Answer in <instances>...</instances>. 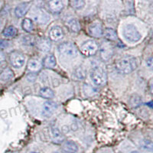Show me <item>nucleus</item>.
I'll return each instance as SVG.
<instances>
[{"mask_svg": "<svg viewBox=\"0 0 153 153\" xmlns=\"http://www.w3.org/2000/svg\"><path fill=\"white\" fill-rule=\"evenodd\" d=\"M31 153H38V152H31Z\"/></svg>", "mask_w": 153, "mask_h": 153, "instance_id": "nucleus-33", "label": "nucleus"}, {"mask_svg": "<svg viewBox=\"0 0 153 153\" xmlns=\"http://www.w3.org/2000/svg\"><path fill=\"white\" fill-rule=\"evenodd\" d=\"M57 49L60 54L66 58H74L78 54L76 45L71 42H64L59 45Z\"/></svg>", "mask_w": 153, "mask_h": 153, "instance_id": "nucleus-4", "label": "nucleus"}, {"mask_svg": "<svg viewBox=\"0 0 153 153\" xmlns=\"http://www.w3.org/2000/svg\"><path fill=\"white\" fill-rule=\"evenodd\" d=\"M98 51H100V58L104 61H109L114 54V49L110 42H103Z\"/></svg>", "mask_w": 153, "mask_h": 153, "instance_id": "nucleus-7", "label": "nucleus"}, {"mask_svg": "<svg viewBox=\"0 0 153 153\" xmlns=\"http://www.w3.org/2000/svg\"><path fill=\"white\" fill-rule=\"evenodd\" d=\"M38 48L42 52H48L51 49V43L48 38H41L36 42Z\"/></svg>", "mask_w": 153, "mask_h": 153, "instance_id": "nucleus-13", "label": "nucleus"}, {"mask_svg": "<svg viewBox=\"0 0 153 153\" xmlns=\"http://www.w3.org/2000/svg\"><path fill=\"white\" fill-rule=\"evenodd\" d=\"M48 7L53 12H59L64 9V3L60 0H52L48 2Z\"/></svg>", "mask_w": 153, "mask_h": 153, "instance_id": "nucleus-18", "label": "nucleus"}, {"mask_svg": "<svg viewBox=\"0 0 153 153\" xmlns=\"http://www.w3.org/2000/svg\"><path fill=\"white\" fill-rule=\"evenodd\" d=\"M8 42L3 40H0V48H5L8 45Z\"/></svg>", "mask_w": 153, "mask_h": 153, "instance_id": "nucleus-30", "label": "nucleus"}, {"mask_svg": "<svg viewBox=\"0 0 153 153\" xmlns=\"http://www.w3.org/2000/svg\"><path fill=\"white\" fill-rule=\"evenodd\" d=\"M54 153H60V152H54Z\"/></svg>", "mask_w": 153, "mask_h": 153, "instance_id": "nucleus-34", "label": "nucleus"}, {"mask_svg": "<svg viewBox=\"0 0 153 153\" xmlns=\"http://www.w3.org/2000/svg\"><path fill=\"white\" fill-rule=\"evenodd\" d=\"M62 149L66 153H76L78 151V146L74 141L68 140L63 143Z\"/></svg>", "mask_w": 153, "mask_h": 153, "instance_id": "nucleus-14", "label": "nucleus"}, {"mask_svg": "<svg viewBox=\"0 0 153 153\" xmlns=\"http://www.w3.org/2000/svg\"><path fill=\"white\" fill-rule=\"evenodd\" d=\"M123 35L126 40L132 43L139 42L142 38L141 33L133 25H126L123 30Z\"/></svg>", "mask_w": 153, "mask_h": 153, "instance_id": "nucleus-3", "label": "nucleus"}, {"mask_svg": "<svg viewBox=\"0 0 153 153\" xmlns=\"http://www.w3.org/2000/svg\"><path fill=\"white\" fill-rule=\"evenodd\" d=\"M28 9H29V3L23 2L17 5V7L15 9V14L17 18H22L28 12Z\"/></svg>", "mask_w": 153, "mask_h": 153, "instance_id": "nucleus-15", "label": "nucleus"}, {"mask_svg": "<svg viewBox=\"0 0 153 153\" xmlns=\"http://www.w3.org/2000/svg\"><path fill=\"white\" fill-rule=\"evenodd\" d=\"M57 103L53 102V101L48 100L45 102L43 104V108H42V114L44 117H51L54 114L55 110H57Z\"/></svg>", "mask_w": 153, "mask_h": 153, "instance_id": "nucleus-9", "label": "nucleus"}, {"mask_svg": "<svg viewBox=\"0 0 153 153\" xmlns=\"http://www.w3.org/2000/svg\"><path fill=\"white\" fill-rule=\"evenodd\" d=\"M137 68V62L135 57L126 55L120 57L115 63V69L121 74H129Z\"/></svg>", "mask_w": 153, "mask_h": 153, "instance_id": "nucleus-1", "label": "nucleus"}, {"mask_svg": "<svg viewBox=\"0 0 153 153\" xmlns=\"http://www.w3.org/2000/svg\"><path fill=\"white\" fill-rule=\"evenodd\" d=\"M88 31L89 34H90L91 36L97 38H100V37L103 36V26H102V24L98 21L94 22L92 24L90 25V26H89L88 28Z\"/></svg>", "mask_w": 153, "mask_h": 153, "instance_id": "nucleus-8", "label": "nucleus"}, {"mask_svg": "<svg viewBox=\"0 0 153 153\" xmlns=\"http://www.w3.org/2000/svg\"><path fill=\"white\" fill-rule=\"evenodd\" d=\"M41 97L45 99H51L54 97V93L50 87H43L39 91Z\"/></svg>", "mask_w": 153, "mask_h": 153, "instance_id": "nucleus-23", "label": "nucleus"}, {"mask_svg": "<svg viewBox=\"0 0 153 153\" xmlns=\"http://www.w3.org/2000/svg\"><path fill=\"white\" fill-rule=\"evenodd\" d=\"M91 77L96 86L102 87L105 85L107 81V74L102 67L96 66L91 71Z\"/></svg>", "mask_w": 153, "mask_h": 153, "instance_id": "nucleus-2", "label": "nucleus"}, {"mask_svg": "<svg viewBox=\"0 0 153 153\" xmlns=\"http://www.w3.org/2000/svg\"><path fill=\"white\" fill-rule=\"evenodd\" d=\"M86 76H87V70L82 66L77 67V68L74 71L73 74H72V77H73L75 80H84Z\"/></svg>", "mask_w": 153, "mask_h": 153, "instance_id": "nucleus-17", "label": "nucleus"}, {"mask_svg": "<svg viewBox=\"0 0 153 153\" xmlns=\"http://www.w3.org/2000/svg\"><path fill=\"white\" fill-rule=\"evenodd\" d=\"M144 147L146 149L152 150V144L151 142L147 140V142H146V143H145Z\"/></svg>", "mask_w": 153, "mask_h": 153, "instance_id": "nucleus-28", "label": "nucleus"}, {"mask_svg": "<svg viewBox=\"0 0 153 153\" xmlns=\"http://www.w3.org/2000/svg\"><path fill=\"white\" fill-rule=\"evenodd\" d=\"M12 77H13V72L9 68L4 70L0 75V80L4 82L9 81Z\"/></svg>", "mask_w": 153, "mask_h": 153, "instance_id": "nucleus-24", "label": "nucleus"}, {"mask_svg": "<svg viewBox=\"0 0 153 153\" xmlns=\"http://www.w3.org/2000/svg\"><path fill=\"white\" fill-rule=\"evenodd\" d=\"M2 34H3V35L5 37L12 38V37H15L16 35V34H17V30H16V28L14 26L10 25V26H8L7 28H5L4 29Z\"/></svg>", "mask_w": 153, "mask_h": 153, "instance_id": "nucleus-25", "label": "nucleus"}, {"mask_svg": "<svg viewBox=\"0 0 153 153\" xmlns=\"http://www.w3.org/2000/svg\"><path fill=\"white\" fill-rule=\"evenodd\" d=\"M67 26L68 27V28H69L72 32H75V33L79 32L80 30V23H79V22L77 21L76 19H70L69 21L68 22Z\"/></svg>", "mask_w": 153, "mask_h": 153, "instance_id": "nucleus-21", "label": "nucleus"}, {"mask_svg": "<svg viewBox=\"0 0 153 153\" xmlns=\"http://www.w3.org/2000/svg\"><path fill=\"white\" fill-rule=\"evenodd\" d=\"M22 27L24 31L27 32H31L34 29L33 21L30 19H24L22 22Z\"/></svg>", "mask_w": 153, "mask_h": 153, "instance_id": "nucleus-22", "label": "nucleus"}, {"mask_svg": "<svg viewBox=\"0 0 153 153\" xmlns=\"http://www.w3.org/2000/svg\"><path fill=\"white\" fill-rule=\"evenodd\" d=\"M42 68V62L36 57H32L28 61L27 65V68L30 72H35L39 71Z\"/></svg>", "mask_w": 153, "mask_h": 153, "instance_id": "nucleus-11", "label": "nucleus"}, {"mask_svg": "<svg viewBox=\"0 0 153 153\" xmlns=\"http://www.w3.org/2000/svg\"><path fill=\"white\" fill-rule=\"evenodd\" d=\"M99 50L98 44L94 40H87L82 44L80 48V52L87 57H91L97 53Z\"/></svg>", "mask_w": 153, "mask_h": 153, "instance_id": "nucleus-5", "label": "nucleus"}, {"mask_svg": "<svg viewBox=\"0 0 153 153\" xmlns=\"http://www.w3.org/2000/svg\"><path fill=\"white\" fill-rule=\"evenodd\" d=\"M129 105L133 108H137L140 106L143 103V100L142 97L138 94H133L131 96L129 100Z\"/></svg>", "mask_w": 153, "mask_h": 153, "instance_id": "nucleus-20", "label": "nucleus"}, {"mask_svg": "<svg viewBox=\"0 0 153 153\" xmlns=\"http://www.w3.org/2000/svg\"><path fill=\"white\" fill-rule=\"evenodd\" d=\"M64 31L60 26H53L49 31V39L53 42H58L64 38Z\"/></svg>", "mask_w": 153, "mask_h": 153, "instance_id": "nucleus-10", "label": "nucleus"}, {"mask_svg": "<svg viewBox=\"0 0 153 153\" xmlns=\"http://www.w3.org/2000/svg\"><path fill=\"white\" fill-rule=\"evenodd\" d=\"M130 153H139V152H136V151H133V152H131Z\"/></svg>", "mask_w": 153, "mask_h": 153, "instance_id": "nucleus-32", "label": "nucleus"}, {"mask_svg": "<svg viewBox=\"0 0 153 153\" xmlns=\"http://www.w3.org/2000/svg\"><path fill=\"white\" fill-rule=\"evenodd\" d=\"M42 65L46 68H54L57 65V60L53 54H49L45 57L42 61Z\"/></svg>", "mask_w": 153, "mask_h": 153, "instance_id": "nucleus-16", "label": "nucleus"}, {"mask_svg": "<svg viewBox=\"0 0 153 153\" xmlns=\"http://www.w3.org/2000/svg\"><path fill=\"white\" fill-rule=\"evenodd\" d=\"M5 54H4V53L2 52V51L0 50V63L3 62V61H5Z\"/></svg>", "mask_w": 153, "mask_h": 153, "instance_id": "nucleus-31", "label": "nucleus"}, {"mask_svg": "<svg viewBox=\"0 0 153 153\" xmlns=\"http://www.w3.org/2000/svg\"><path fill=\"white\" fill-rule=\"evenodd\" d=\"M9 61L13 68H21L24 65L25 57L19 51H13L9 54Z\"/></svg>", "mask_w": 153, "mask_h": 153, "instance_id": "nucleus-6", "label": "nucleus"}, {"mask_svg": "<svg viewBox=\"0 0 153 153\" xmlns=\"http://www.w3.org/2000/svg\"><path fill=\"white\" fill-rule=\"evenodd\" d=\"M51 137L53 143L55 144H61L65 142V139L64 135L56 127H53L51 129Z\"/></svg>", "mask_w": 153, "mask_h": 153, "instance_id": "nucleus-12", "label": "nucleus"}, {"mask_svg": "<svg viewBox=\"0 0 153 153\" xmlns=\"http://www.w3.org/2000/svg\"><path fill=\"white\" fill-rule=\"evenodd\" d=\"M146 65H147V66H148L149 68H152V58L151 57H150L146 61Z\"/></svg>", "mask_w": 153, "mask_h": 153, "instance_id": "nucleus-29", "label": "nucleus"}, {"mask_svg": "<svg viewBox=\"0 0 153 153\" xmlns=\"http://www.w3.org/2000/svg\"><path fill=\"white\" fill-rule=\"evenodd\" d=\"M22 41L23 43L25 45H34L37 42L35 36H33V35H26V36H24Z\"/></svg>", "mask_w": 153, "mask_h": 153, "instance_id": "nucleus-26", "label": "nucleus"}, {"mask_svg": "<svg viewBox=\"0 0 153 153\" xmlns=\"http://www.w3.org/2000/svg\"><path fill=\"white\" fill-rule=\"evenodd\" d=\"M105 38L109 42H115L117 40V34L113 28H106L103 30V34Z\"/></svg>", "mask_w": 153, "mask_h": 153, "instance_id": "nucleus-19", "label": "nucleus"}, {"mask_svg": "<svg viewBox=\"0 0 153 153\" xmlns=\"http://www.w3.org/2000/svg\"><path fill=\"white\" fill-rule=\"evenodd\" d=\"M85 4V2L83 0H74V1L71 2V5L72 7L76 10H80V9H83Z\"/></svg>", "mask_w": 153, "mask_h": 153, "instance_id": "nucleus-27", "label": "nucleus"}]
</instances>
